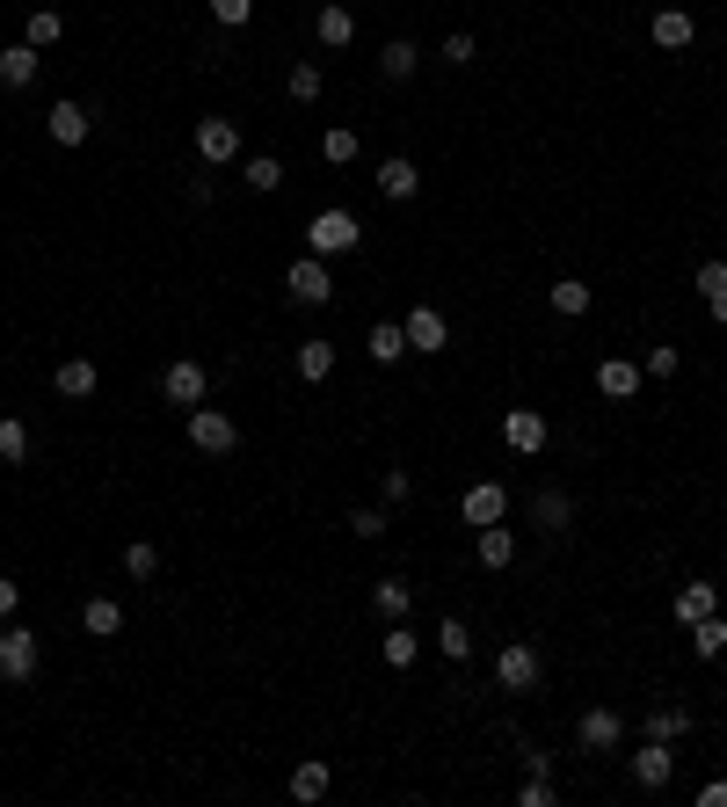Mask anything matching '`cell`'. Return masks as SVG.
<instances>
[{
	"label": "cell",
	"instance_id": "484cf974",
	"mask_svg": "<svg viewBox=\"0 0 727 807\" xmlns=\"http://www.w3.org/2000/svg\"><path fill=\"white\" fill-rule=\"evenodd\" d=\"M415 66H422V52L408 44V36H393V44L379 52V73H386V81H415Z\"/></svg>",
	"mask_w": 727,
	"mask_h": 807
},
{
	"label": "cell",
	"instance_id": "4dcf8cb0",
	"mask_svg": "<svg viewBox=\"0 0 727 807\" xmlns=\"http://www.w3.org/2000/svg\"><path fill=\"white\" fill-rule=\"evenodd\" d=\"M124 575H131V582H154L160 575V545L154 539H131V545H124Z\"/></svg>",
	"mask_w": 727,
	"mask_h": 807
},
{
	"label": "cell",
	"instance_id": "ee69618b",
	"mask_svg": "<svg viewBox=\"0 0 727 807\" xmlns=\"http://www.w3.org/2000/svg\"><path fill=\"white\" fill-rule=\"evenodd\" d=\"M211 15H219V22H225V30H241V22H247V15H255V0H211Z\"/></svg>",
	"mask_w": 727,
	"mask_h": 807
},
{
	"label": "cell",
	"instance_id": "9c48e42d",
	"mask_svg": "<svg viewBox=\"0 0 727 807\" xmlns=\"http://www.w3.org/2000/svg\"><path fill=\"white\" fill-rule=\"evenodd\" d=\"M400 328H408V350H422V357H436L451 342V320L436 314V306H415V314L400 320Z\"/></svg>",
	"mask_w": 727,
	"mask_h": 807
},
{
	"label": "cell",
	"instance_id": "e575fe53",
	"mask_svg": "<svg viewBox=\"0 0 727 807\" xmlns=\"http://www.w3.org/2000/svg\"><path fill=\"white\" fill-rule=\"evenodd\" d=\"M554 314H568V320L589 314V284H582V277H560V284H554Z\"/></svg>",
	"mask_w": 727,
	"mask_h": 807
},
{
	"label": "cell",
	"instance_id": "f6af8a7d",
	"mask_svg": "<svg viewBox=\"0 0 727 807\" xmlns=\"http://www.w3.org/2000/svg\"><path fill=\"white\" fill-rule=\"evenodd\" d=\"M444 66H473V36H466V30L444 36Z\"/></svg>",
	"mask_w": 727,
	"mask_h": 807
},
{
	"label": "cell",
	"instance_id": "60d3db41",
	"mask_svg": "<svg viewBox=\"0 0 727 807\" xmlns=\"http://www.w3.org/2000/svg\"><path fill=\"white\" fill-rule=\"evenodd\" d=\"M676 364H684V357H676L670 342H655V350L641 357V371H647V379H676Z\"/></svg>",
	"mask_w": 727,
	"mask_h": 807
},
{
	"label": "cell",
	"instance_id": "8992f818",
	"mask_svg": "<svg viewBox=\"0 0 727 807\" xmlns=\"http://www.w3.org/2000/svg\"><path fill=\"white\" fill-rule=\"evenodd\" d=\"M459 517H466L473 531H481V524H503V517H509V488H503V480H473V488L459 495Z\"/></svg>",
	"mask_w": 727,
	"mask_h": 807
},
{
	"label": "cell",
	"instance_id": "83f0119b",
	"mask_svg": "<svg viewBox=\"0 0 727 807\" xmlns=\"http://www.w3.org/2000/svg\"><path fill=\"white\" fill-rule=\"evenodd\" d=\"M698 299H706L713 320L727 328V263H706V269H698Z\"/></svg>",
	"mask_w": 727,
	"mask_h": 807
},
{
	"label": "cell",
	"instance_id": "74e56055",
	"mask_svg": "<svg viewBox=\"0 0 727 807\" xmlns=\"http://www.w3.org/2000/svg\"><path fill=\"white\" fill-rule=\"evenodd\" d=\"M0 458H8V466H22V458H30V429H22L15 415L0 422Z\"/></svg>",
	"mask_w": 727,
	"mask_h": 807
},
{
	"label": "cell",
	"instance_id": "7c38bea8",
	"mask_svg": "<svg viewBox=\"0 0 727 807\" xmlns=\"http://www.w3.org/2000/svg\"><path fill=\"white\" fill-rule=\"evenodd\" d=\"M52 386L66 393V401H95V386H103V371H95V357H66V364L52 371Z\"/></svg>",
	"mask_w": 727,
	"mask_h": 807
},
{
	"label": "cell",
	"instance_id": "f1b7e54d",
	"mask_svg": "<svg viewBox=\"0 0 727 807\" xmlns=\"http://www.w3.org/2000/svg\"><path fill=\"white\" fill-rule=\"evenodd\" d=\"M676 735H692V713L684 705H655L647 713V742H676Z\"/></svg>",
	"mask_w": 727,
	"mask_h": 807
},
{
	"label": "cell",
	"instance_id": "4316f807",
	"mask_svg": "<svg viewBox=\"0 0 727 807\" xmlns=\"http://www.w3.org/2000/svg\"><path fill=\"white\" fill-rule=\"evenodd\" d=\"M400 357H408V328H400V320H379V328H371V364H400Z\"/></svg>",
	"mask_w": 727,
	"mask_h": 807
},
{
	"label": "cell",
	"instance_id": "cb8c5ba5",
	"mask_svg": "<svg viewBox=\"0 0 727 807\" xmlns=\"http://www.w3.org/2000/svg\"><path fill=\"white\" fill-rule=\"evenodd\" d=\"M531 517H538V531H568V524H575V502H568L560 488H538Z\"/></svg>",
	"mask_w": 727,
	"mask_h": 807
},
{
	"label": "cell",
	"instance_id": "2e32d148",
	"mask_svg": "<svg viewBox=\"0 0 727 807\" xmlns=\"http://www.w3.org/2000/svg\"><path fill=\"white\" fill-rule=\"evenodd\" d=\"M36 66H44V59H36V44H8V52H0V88H30L36 81Z\"/></svg>",
	"mask_w": 727,
	"mask_h": 807
},
{
	"label": "cell",
	"instance_id": "f35d334b",
	"mask_svg": "<svg viewBox=\"0 0 727 807\" xmlns=\"http://www.w3.org/2000/svg\"><path fill=\"white\" fill-rule=\"evenodd\" d=\"M415 655H422V640H415L408 626H393V633H386V662H393V669H408Z\"/></svg>",
	"mask_w": 727,
	"mask_h": 807
},
{
	"label": "cell",
	"instance_id": "d6986e66",
	"mask_svg": "<svg viewBox=\"0 0 727 807\" xmlns=\"http://www.w3.org/2000/svg\"><path fill=\"white\" fill-rule=\"evenodd\" d=\"M44 124H52V139H59V146H81L87 131H95V117H87L81 103H52V117H44Z\"/></svg>",
	"mask_w": 727,
	"mask_h": 807
},
{
	"label": "cell",
	"instance_id": "bcb514c9",
	"mask_svg": "<svg viewBox=\"0 0 727 807\" xmlns=\"http://www.w3.org/2000/svg\"><path fill=\"white\" fill-rule=\"evenodd\" d=\"M415 495V480H408V466H386V502H408Z\"/></svg>",
	"mask_w": 727,
	"mask_h": 807
},
{
	"label": "cell",
	"instance_id": "6da1fadb",
	"mask_svg": "<svg viewBox=\"0 0 727 807\" xmlns=\"http://www.w3.org/2000/svg\"><path fill=\"white\" fill-rule=\"evenodd\" d=\"M349 247H364V226L349 219L343 204H328V211L306 226V255H320V263H328V255H349Z\"/></svg>",
	"mask_w": 727,
	"mask_h": 807
},
{
	"label": "cell",
	"instance_id": "7dc6e473",
	"mask_svg": "<svg viewBox=\"0 0 727 807\" xmlns=\"http://www.w3.org/2000/svg\"><path fill=\"white\" fill-rule=\"evenodd\" d=\"M15 612H22V582L0 575V618H15Z\"/></svg>",
	"mask_w": 727,
	"mask_h": 807
},
{
	"label": "cell",
	"instance_id": "7bdbcfd3",
	"mask_svg": "<svg viewBox=\"0 0 727 807\" xmlns=\"http://www.w3.org/2000/svg\"><path fill=\"white\" fill-rule=\"evenodd\" d=\"M517 800H524V807H554L560 793H554V778H538V772H531V778L517 786Z\"/></svg>",
	"mask_w": 727,
	"mask_h": 807
},
{
	"label": "cell",
	"instance_id": "5bb4252c",
	"mask_svg": "<svg viewBox=\"0 0 727 807\" xmlns=\"http://www.w3.org/2000/svg\"><path fill=\"white\" fill-rule=\"evenodd\" d=\"M676 778V756H670V742H647L641 756H633V786H647V793H662Z\"/></svg>",
	"mask_w": 727,
	"mask_h": 807
},
{
	"label": "cell",
	"instance_id": "5b68a950",
	"mask_svg": "<svg viewBox=\"0 0 727 807\" xmlns=\"http://www.w3.org/2000/svg\"><path fill=\"white\" fill-rule=\"evenodd\" d=\"M190 444L204 458H225L241 444V429H233V415H219V407H190Z\"/></svg>",
	"mask_w": 727,
	"mask_h": 807
},
{
	"label": "cell",
	"instance_id": "ac0fdd59",
	"mask_svg": "<svg viewBox=\"0 0 727 807\" xmlns=\"http://www.w3.org/2000/svg\"><path fill=\"white\" fill-rule=\"evenodd\" d=\"M328 786H335V772H328V764H320V756H306V764H298V772H292V800H298V807L328 800Z\"/></svg>",
	"mask_w": 727,
	"mask_h": 807
},
{
	"label": "cell",
	"instance_id": "ffe728a7",
	"mask_svg": "<svg viewBox=\"0 0 727 807\" xmlns=\"http://www.w3.org/2000/svg\"><path fill=\"white\" fill-rule=\"evenodd\" d=\"M720 612V590H713V582H684V590H676V618H684V626H698V618H713Z\"/></svg>",
	"mask_w": 727,
	"mask_h": 807
},
{
	"label": "cell",
	"instance_id": "8d00e7d4",
	"mask_svg": "<svg viewBox=\"0 0 727 807\" xmlns=\"http://www.w3.org/2000/svg\"><path fill=\"white\" fill-rule=\"evenodd\" d=\"M284 88H292V103H320V88H328V81H320V66H313V59H298Z\"/></svg>",
	"mask_w": 727,
	"mask_h": 807
},
{
	"label": "cell",
	"instance_id": "1f68e13d",
	"mask_svg": "<svg viewBox=\"0 0 727 807\" xmlns=\"http://www.w3.org/2000/svg\"><path fill=\"white\" fill-rule=\"evenodd\" d=\"M436 648H444V662H466L473 655V626L466 618H444V626H436Z\"/></svg>",
	"mask_w": 727,
	"mask_h": 807
},
{
	"label": "cell",
	"instance_id": "ab89813d",
	"mask_svg": "<svg viewBox=\"0 0 727 807\" xmlns=\"http://www.w3.org/2000/svg\"><path fill=\"white\" fill-rule=\"evenodd\" d=\"M320 153H328L335 168H343V160H357V131H349V124H335L328 139H320Z\"/></svg>",
	"mask_w": 727,
	"mask_h": 807
},
{
	"label": "cell",
	"instance_id": "9a60e30c",
	"mask_svg": "<svg viewBox=\"0 0 727 807\" xmlns=\"http://www.w3.org/2000/svg\"><path fill=\"white\" fill-rule=\"evenodd\" d=\"M379 190H386V197H393V204H408V197H415V190H422V168H415V160H408V153H393V160H379Z\"/></svg>",
	"mask_w": 727,
	"mask_h": 807
},
{
	"label": "cell",
	"instance_id": "277c9868",
	"mask_svg": "<svg viewBox=\"0 0 727 807\" xmlns=\"http://www.w3.org/2000/svg\"><path fill=\"white\" fill-rule=\"evenodd\" d=\"M284 291H292L298 306H328L335 299V277H328V263H320V255H298V263L284 269Z\"/></svg>",
	"mask_w": 727,
	"mask_h": 807
},
{
	"label": "cell",
	"instance_id": "c3c4849f",
	"mask_svg": "<svg viewBox=\"0 0 727 807\" xmlns=\"http://www.w3.org/2000/svg\"><path fill=\"white\" fill-rule=\"evenodd\" d=\"M698 807H727V778H713V786H698Z\"/></svg>",
	"mask_w": 727,
	"mask_h": 807
},
{
	"label": "cell",
	"instance_id": "603a6c76",
	"mask_svg": "<svg viewBox=\"0 0 727 807\" xmlns=\"http://www.w3.org/2000/svg\"><path fill=\"white\" fill-rule=\"evenodd\" d=\"M692 15H684V8H655V44L662 52H684V44H692Z\"/></svg>",
	"mask_w": 727,
	"mask_h": 807
},
{
	"label": "cell",
	"instance_id": "7a4b0ae2",
	"mask_svg": "<svg viewBox=\"0 0 727 807\" xmlns=\"http://www.w3.org/2000/svg\"><path fill=\"white\" fill-rule=\"evenodd\" d=\"M160 393H168V407H204V393H211V371L197 364V357H175V364L160 371Z\"/></svg>",
	"mask_w": 727,
	"mask_h": 807
},
{
	"label": "cell",
	"instance_id": "4fadbf2b",
	"mask_svg": "<svg viewBox=\"0 0 727 807\" xmlns=\"http://www.w3.org/2000/svg\"><path fill=\"white\" fill-rule=\"evenodd\" d=\"M503 437H509V452H546V415H531V407H509L503 415Z\"/></svg>",
	"mask_w": 727,
	"mask_h": 807
},
{
	"label": "cell",
	"instance_id": "3957f363",
	"mask_svg": "<svg viewBox=\"0 0 727 807\" xmlns=\"http://www.w3.org/2000/svg\"><path fill=\"white\" fill-rule=\"evenodd\" d=\"M0 677H8V684H30L36 677V633L15 626V618L0 626Z\"/></svg>",
	"mask_w": 727,
	"mask_h": 807
},
{
	"label": "cell",
	"instance_id": "7402d4cb",
	"mask_svg": "<svg viewBox=\"0 0 727 807\" xmlns=\"http://www.w3.org/2000/svg\"><path fill=\"white\" fill-rule=\"evenodd\" d=\"M81 633H87V640H117V633H124V612H117L109 597H87V612H81Z\"/></svg>",
	"mask_w": 727,
	"mask_h": 807
},
{
	"label": "cell",
	"instance_id": "8fae6325",
	"mask_svg": "<svg viewBox=\"0 0 727 807\" xmlns=\"http://www.w3.org/2000/svg\"><path fill=\"white\" fill-rule=\"evenodd\" d=\"M241 153V131H233V124L225 117H204L197 124V160H211V168H225V160Z\"/></svg>",
	"mask_w": 727,
	"mask_h": 807
},
{
	"label": "cell",
	"instance_id": "52a82bcc",
	"mask_svg": "<svg viewBox=\"0 0 727 807\" xmlns=\"http://www.w3.org/2000/svg\"><path fill=\"white\" fill-rule=\"evenodd\" d=\"M495 684L503 691H538V648L531 640H509V648L495 655Z\"/></svg>",
	"mask_w": 727,
	"mask_h": 807
},
{
	"label": "cell",
	"instance_id": "d6a6232c",
	"mask_svg": "<svg viewBox=\"0 0 727 807\" xmlns=\"http://www.w3.org/2000/svg\"><path fill=\"white\" fill-rule=\"evenodd\" d=\"M247 190H255V197L284 190V160L277 153H255V160H247Z\"/></svg>",
	"mask_w": 727,
	"mask_h": 807
},
{
	"label": "cell",
	"instance_id": "e0dca14e",
	"mask_svg": "<svg viewBox=\"0 0 727 807\" xmlns=\"http://www.w3.org/2000/svg\"><path fill=\"white\" fill-rule=\"evenodd\" d=\"M313 36H320V44H328V52H343L349 36H357V15H349L343 0H328V8H320V15H313Z\"/></svg>",
	"mask_w": 727,
	"mask_h": 807
},
{
	"label": "cell",
	"instance_id": "30bf717a",
	"mask_svg": "<svg viewBox=\"0 0 727 807\" xmlns=\"http://www.w3.org/2000/svg\"><path fill=\"white\" fill-rule=\"evenodd\" d=\"M641 379H647V371L633 364V357H604V364H597V393H604V401H633Z\"/></svg>",
	"mask_w": 727,
	"mask_h": 807
},
{
	"label": "cell",
	"instance_id": "d590c367",
	"mask_svg": "<svg viewBox=\"0 0 727 807\" xmlns=\"http://www.w3.org/2000/svg\"><path fill=\"white\" fill-rule=\"evenodd\" d=\"M59 36H66V15H59V8H36V15H30V44H36V52H52Z\"/></svg>",
	"mask_w": 727,
	"mask_h": 807
},
{
	"label": "cell",
	"instance_id": "d4e9b609",
	"mask_svg": "<svg viewBox=\"0 0 727 807\" xmlns=\"http://www.w3.org/2000/svg\"><path fill=\"white\" fill-rule=\"evenodd\" d=\"M692 655H698V662H720V655H727V618L720 612L692 626Z\"/></svg>",
	"mask_w": 727,
	"mask_h": 807
},
{
	"label": "cell",
	"instance_id": "f546056e",
	"mask_svg": "<svg viewBox=\"0 0 727 807\" xmlns=\"http://www.w3.org/2000/svg\"><path fill=\"white\" fill-rule=\"evenodd\" d=\"M292 364H298V379H306V386H320V379L335 371V342H306V350H298Z\"/></svg>",
	"mask_w": 727,
	"mask_h": 807
},
{
	"label": "cell",
	"instance_id": "836d02e7",
	"mask_svg": "<svg viewBox=\"0 0 727 807\" xmlns=\"http://www.w3.org/2000/svg\"><path fill=\"white\" fill-rule=\"evenodd\" d=\"M371 604H379L386 618H408V604H415V590H408V582H400V575H386L379 590H371Z\"/></svg>",
	"mask_w": 727,
	"mask_h": 807
},
{
	"label": "cell",
	"instance_id": "b9f144b4",
	"mask_svg": "<svg viewBox=\"0 0 727 807\" xmlns=\"http://www.w3.org/2000/svg\"><path fill=\"white\" fill-rule=\"evenodd\" d=\"M349 531H357L364 545H371V539H386V509H349Z\"/></svg>",
	"mask_w": 727,
	"mask_h": 807
},
{
	"label": "cell",
	"instance_id": "ba28073f",
	"mask_svg": "<svg viewBox=\"0 0 727 807\" xmlns=\"http://www.w3.org/2000/svg\"><path fill=\"white\" fill-rule=\"evenodd\" d=\"M619 735H625V720L611 713V705H589V713L575 720V742H582L589 756H597V750H619Z\"/></svg>",
	"mask_w": 727,
	"mask_h": 807
},
{
	"label": "cell",
	"instance_id": "44dd1931",
	"mask_svg": "<svg viewBox=\"0 0 727 807\" xmlns=\"http://www.w3.org/2000/svg\"><path fill=\"white\" fill-rule=\"evenodd\" d=\"M473 539H481V567H495V575L517 561V539H509V524H481Z\"/></svg>",
	"mask_w": 727,
	"mask_h": 807
}]
</instances>
